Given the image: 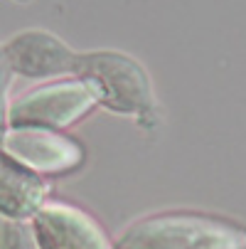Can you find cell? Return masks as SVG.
Returning <instances> with one entry per match:
<instances>
[{"label":"cell","instance_id":"6da1fadb","mask_svg":"<svg viewBox=\"0 0 246 249\" xmlns=\"http://www.w3.org/2000/svg\"><path fill=\"white\" fill-rule=\"evenodd\" d=\"M114 249H246L241 225L207 212H160L128 225Z\"/></svg>","mask_w":246,"mask_h":249},{"label":"cell","instance_id":"7a4b0ae2","mask_svg":"<svg viewBox=\"0 0 246 249\" xmlns=\"http://www.w3.org/2000/svg\"><path fill=\"white\" fill-rule=\"evenodd\" d=\"M77 79L89 87L96 106H106L114 114L143 119L155 106L153 82L148 72L138 59L123 52L98 50L82 54Z\"/></svg>","mask_w":246,"mask_h":249},{"label":"cell","instance_id":"3957f363","mask_svg":"<svg viewBox=\"0 0 246 249\" xmlns=\"http://www.w3.org/2000/svg\"><path fill=\"white\" fill-rule=\"evenodd\" d=\"M94 109L96 99L91 96L89 87L77 77H66L34 87L13 99L8 111V126L66 131L86 119Z\"/></svg>","mask_w":246,"mask_h":249},{"label":"cell","instance_id":"277c9868","mask_svg":"<svg viewBox=\"0 0 246 249\" xmlns=\"http://www.w3.org/2000/svg\"><path fill=\"white\" fill-rule=\"evenodd\" d=\"M0 153L37 175H64L84 163V146L64 131L8 126L0 133Z\"/></svg>","mask_w":246,"mask_h":249},{"label":"cell","instance_id":"5b68a950","mask_svg":"<svg viewBox=\"0 0 246 249\" xmlns=\"http://www.w3.org/2000/svg\"><path fill=\"white\" fill-rule=\"evenodd\" d=\"M27 225L40 249H114L103 227L77 205L47 200Z\"/></svg>","mask_w":246,"mask_h":249},{"label":"cell","instance_id":"8992f818","mask_svg":"<svg viewBox=\"0 0 246 249\" xmlns=\"http://www.w3.org/2000/svg\"><path fill=\"white\" fill-rule=\"evenodd\" d=\"M13 74L25 79L77 77L79 52L47 30H25L3 45Z\"/></svg>","mask_w":246,"mask_h":249},{"label":"cell","instance_id":"52a82bcc","mask_svg":"<svg viewBox=\"0 0 246 249\" xmlns=\"http://www.w3.org/2000/svg\"><path fill=\"white\" fill-rule=\"evenodd\" d=\"M47 195L49 185L42 175L0 153V220L27 222L49 200Z\"/></svg>","mask_w":246,"mask_h":249},{"label":"cell","instance_id":"ba28073f","mask_svg":"<svg viewBox=\"0 0 246 249\" xmlns=\"http://www.w3.org/2000/svg\"><path fill=\"white\" fill-rule=\"evenodd\" d=\"M0 249H40L27 222L0 220Z\"/></svg>","mask_w":246,"mask_h":249},{"label":"cell","instance_id":"9c48e42d","mask_svg":"<svg viewBox=\"0 0 246 249\" xmlns=\"http://www.w3.org/2000/svg\"><path fill=\"white\" fill-rule=\"evenodd\" d=\"M13 69L8 64V57L0 45V133L8 128V111H10V87H13Z\"/></svg>","mask_w":246,"mask_h":249}]
</instances>
